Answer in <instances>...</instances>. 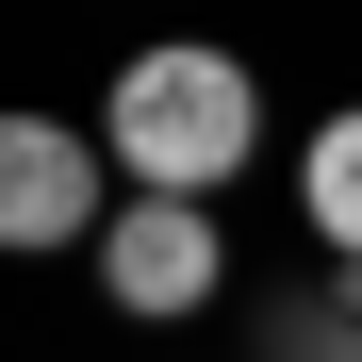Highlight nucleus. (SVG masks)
<instances>
[{
	"label": "nucleus",
	"instance_id": "f257e3e1",
	"mask_svg": "<svg viewBox=\"0 0 362 362\" xmlns=\"http://www.w3.org/2000/svg\"><path fill=\"white\" fill-rule=\"evenodd\" d=\"M99 148H115V181H132V198H214V181H247V148H264V83L230 66V49L165 33V49H132V66H115Z\"/></svg>",
	"mask_w": 362,
	"mask_h": 362
},
{
	"label": "nucleus",
	"instance_id": "f03ea898",
	"mask_svg": "<svg viewBox=\"0 0 362 362\" xmlns=\"http://www.w3.org/2000/svg\"><path fill=\"white\" fill-rule=\"evenodd\" d=\"M115 198H132V181H115V148L99 132H66V115H0V247H99L115 230Z\"/></svg>",
	"mask_w": 362,
	"mask_h": 362
},
{
	"label": "nucleus",
	"instance_id": "7ed1b4c3",
	"mask_svg": "<svg viewBox=\"0 0 362 362\" xmlns=\"http://www.w3.org/2000/svg\"><path fill=\"white\" fill-rule=\"evenodd\" d=\"M214 280H230L214 198H115V230H99V296H115V313L181 329V313H214Z\"/></svg>",
	"mask_w": 362,
	"mask_h": 362
},
{
	"label": "nucleus",
	"instance_id": "20e7f679",
	"mask_svg": "<svg viewBox=\"0 0 362 362\" xmlns=\"http://www.w3.org/2000/svg\"><path fill=\"white\" fill-rule=\"evenodd\" d=\"M296 198H313V230H329V264H362V99L329 115L313 148H296Z\"/></svg>",
	"mask_w": 362,
	"mask_h": 362
},
{
	"label": "nucleus",
	"instance_id": "39448f33",
	"mask_svg": "<svg viewBox=\"0 0 362 362\" xmlns=\"http://www.w3.org/2000/svg\"><path fill=\"white\" fill-rule=\"evenodd\" d=\"M264 362H362V264H346L329 296H280V329H264Z\"/></svg>",
	"mask_w": 362,
	"mask_h": 362
}]
</instances>
